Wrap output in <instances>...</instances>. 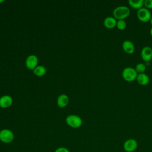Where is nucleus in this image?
Listing matches in <instances>:
<instances>
[{
	"instance_id": "nucleus-1",
	"label": "nucleus",
	"mask_w": 152,
	"mask_h": 152,
	"mask_svg": "<svg viewBox=\"0 0 152 152\" xmlns=\"http://www.w3.org/2000/svg\"><path fill=\"white\" fill-rule=\"evenodd\" d=\"M130 14L129 8L125 5H119L113 11V17L117 20H124Z\"/></svg>"
},
{
	"instance_id": "nucleus-19",
	"label": "nucleus",
	"mask_w": 152,
	"mask_h": 152,
	"mask_svg": "<svg viewBox=\"0 0 152 152\" xmlns=\"http://www.w3.org/2000/svg\"><path fill=\"white\" fill-rule=\"evenodd\" d=\"M54 152H70L69 150L64 147H60L57 148Z\"/></svg>"
},
{
	"instance_id": "nucleus-12",
	"label": "nucleus",
	"mask_w": 152,
	"mask_h": 152,
	"mask_svg": "<svg viewBox=\"0 0 152 152\" xmlns=\"http://www.w3.org/2000/svg\"><path fill=\"white\" fill-rule=\"evenodd\" d=\"M136 80L140 85L145 86L149 83L150 78H149V76L145 72L141 73V74H138Z\"/></svg>"
},
{
	"instance_id": "nucleus-15",
	"label": "nucleus",
	"mask_w": 152,
	"mask_h": 152,
	"mask_svg": "<svg viewBox=\"0 0 152 152\" xmlns=\"http://www.w3.org/2000/svg\"><path fill=\"white\" fill-rule=\"evenodd\" d=\"M46 71V69L45 66L40 65L36 67V68L34 69V73L37 75V76H43L45 74Z\"/></svg>"
},
{
	"instance_id": "nucleus-6",
	"label": "nucleus",
	"mask_w": 152,
	"mask_h": 152,
	"mask_svg": "<svg viewBox=\"0 0 152 152\" xmlns=\"http://www.w3.org/2000/svg\"><path fill=\"white\" fill-rule=\"evenodd\" d=\"M123 147L126 152H133L137 148L138 142L135 139L129 138L124 142Z\"/></svg>"
},
{
	"instance_id": "nucleus-16",
	"label": "nucleus",
	"mask_w": 152,
	"mask_h": 152,
	"mask_svg": "<svg viewBox=\"0 0 152 152\" xmlns=\"http://www.w3.org/2000/svg\"><path fill=\"white\" fill-rule=\"evenodd\" d=\"M135 69L137 74L144 73L146 70V66L144 63H138L136 65L135 67Z\"/></svg>"
},
{
	"instance_id": "nucleus-11",
	"label": "nucleus",
	"mask_w": 152,
	"mask_h": 152,
	"mask_svg": "<svg viewBox=\"0 0 152 152\" xmlns=\"http://www.w3.org/2000/svg\"><path fill=\"white\" fill-rule=\"evenodd\" d=\"M12 103V99L9 95H5L0 98V107L2 108H7L11 106Z\"/></svg>"
},
{
	"instance_id": "nucleus-4",
	"label": "nucleus",
	"mask_w": 152,
	"mask_h": 152,
	"mask_svg": "<svg viewBox=\"0 0 152 152\" xmlns=\"http://www.w3.org/2000/svg\"><path fill=\"white\" fill-rule=\"evenodd\" d=\"M65 121L69 126L74 128H78L80 127L83 123V121L80 117L74 115L68 116Z\"/></svg>"
},
{
	"instance_id": "nucleus-14",
	"label": "nucleus",
	"mask_w": 152,
	"mask_h": 152,
	"mask_svg": "<svg viewBox=\"0 0 152 152\" xmlns=\"http://www.w3.org/2000/svg\"><path fill=\"white\" fill-rule=\"evenodd\" d=\"M69 102L68 97L65 94H61L60 95L57 100L58 105L60 107H65Z\"/></svg>"
},
{
	"instance_id": "nucleus-21",
	"label": "nucleus",
	"mask_w": 152,
	"mask_h": 152,
	"mask_svg": "<svg viewBox=\"0 0 152 152\" xmlns=\"http://www.w3.org/2000/svg\"><path fill=\"white\" fill-rule=\"evenodd\" d=\"M149 22H150V24H151V26H152V17H151V18H150V21H149Z\"/></svg>"
},
{
	"instance_id": "nucleus-10",
	"label": "nucleus",
	"mask_w": 152,
	"mask_h": 152,
	"mask_svg": "<svg viewBox=\"0 0 152 152\" xmlns=\"http://www.w3.org/2000/svg\"><path fill=\"white\" fill-rule=\"evenodd\" d=\"M117 20L113 16H109L106 17L103 21V24L107 28H113L116 27Z\"/></svg>"
},
{
	"instance_id": "nucleus-18",
	"label": "nucleus",
	"mask_w": 152,
	"mask_h": 152,
	"mask_svg": "<svg viewBox=\"0 0 152 152\" xmlns=\"http://www.w3.org/2000/svg\"><path fill=\"white\" fill-rule=\"evenodd\" d=\"M144 6L148 10H152V0H144Z\"/></svg>"
},
{
	"instance_id": "nucleus-22",
	"label": "nucleus",
	"mask_w": 152,
	"mask_h": 152,
	"mask_svg": "<svg viewBox=\"0 0 152 152\" xmlns=\"http://www.w3.org/2000/svg\"><path fill=\"white\" fill-rule=\"evenodd\" d=\"M2 2H4V0H0V3Z\"/></svg>"
},
{
	"instance_id": "nucleus-20",
	"label": "nucleus",
	"mask_w": 152,
	"mask_h": 152,
	"mask_svg": "<svg viewBox=\"0 0 152 152\" xmlns=\"http://www.w3.org/2000/svg\"><path fill=\"white\" fill-rule=\"evenodd\" d=\"M150 35L152 36V27H151V28H150Z\"/></svg>"
},
{
	"instance_id": "nucleus-8",
	"label": "nucleus",
	"mask_w": 152,
	"mask_h": 152,
	"mask_svg": "<svg viewBox=\"0 0 152 152\" xmlns=\"http://www.w3.org/2000/svg\"><path fill=\"white\" fill-rule=\"evenodd\" d=\"M122 48L126 53L129 55L134 53L135 51V46L133 42L129 40H125L122 42Z\"/></svg>"
},
{
	"instance_id": "nucleus-7",
	"label": "nucleus",
	"mask_w": 152,
	"mask_h": 152,
	"mask_svg": "<svg viewBox=\"0 0 152 152\" xmlns=\"http://www.w3.org/2000/svg\"><path fill=\"white\" fill-rule=\"evenodd\" d=\"M140 55L144 61H150L152 59V48L148 46L143 47L141 50Z\"/></svg>"
},
{
	"instance_id": "nucleus-3",
	"label": "nucleus",
	"mask_w": 152,
	"mask_h": 152,
	"mask_svg": "<svg viewBox=\"0 0 152 152\" xmlns=\"http://www.w3.org/2000/svg\"><path fill=\"white\" fill-rule=\"evenodd\" d=\"M137 16L138 19L142 23L149 21L152 17L150 11L145 7H142L137 11Z\"/></svg>"
},
{
	"instance_id": "nucleus-9",
	"label": "nucleus",
	"mask_w": 152,
	"mask_h": 152,
	"mask_svg": "<svg viewBox=\"0 0 152 152\" xmlns=\"http://www.w3.org/2000/svg\"><path fill=\"white\" fill-rule=\"evenodd\" d=\"M38 59L36 55H31L28 56L26 61V66L30 69H34L37 66Z\"/></svg>"
},
{
	"instance_id": "nucleus-13",
	"label": "nucleus",
	"mask_w": 152,
	"mask_h": 152,
	"mask_svg": "<svg viewBox=\"0 0 152 152\" xmlns=\"http://www.w3.org/2000/svg\"><path fill=\"white\" fill-rule=\"evenodd\" d=\"M128 2L130 7L138 10L144 6V0H129Z\"/></svg>"
},
{
	"instance_id": "nucleus-2",
	"label": "nucleus",
	"mask_w": 152,
	"mask_h": 152,
	"mask_svg": "<svg viewBox=\"0 0 152 152\" xmlns=\"http://www.w3.org/2000/svg\"><path fill=\"white\" fill-rule=\"evenodd\" d=\"M137 72L135 68L131 66H126L122 71V77L127 82H132L137 79Z\"/></svg>"
},
{
	"instance_id": "nucleus-17",
	"label": "nucleus",
	"mask_w": 152,
	"mask_h": 152,
	"mask_svg": "<svg viewBox=\"0 0 152 152\" xmlns=\"http://www.w3.org/2000/svg\"><path fill=\"white\" fill-rule=\"evenodd\" d=\"M116 27L119 30H124L126 27V23L124 20H117Z\"/></svg>"
},
{
	"instance_id": "nucleus-5",
	"label": "nucleus",
	"mask_w": 152,
	"mask_h": 152,
	"mask_svg": "<svg viewBox=\"0 0 152 152\" xmlns=\"http://www.w3.org/2000/svg\"><path fill=\"white\" fill-rule=\"evenodd\" d=\"M14 135L12 131L4 129L0 131V141L4 143H10L14 140Z\"/></svg>"
}]
</instances>
